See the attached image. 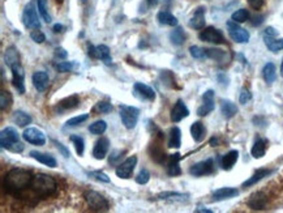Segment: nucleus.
Here are the masks:
<instances>
[{
	"mask_svg": "<svg viewBox=\"0 0 283 213\" xmlns=\"http://www.w3.org/2000/svg\"><path fill=\"white\" fill-rule=\"evenodd\" d=\"M180 160H182L180 153H174V154L169 156V158H167V174L170 176H178L182 174V168L179 165Z\"/></svg>",
	"mask_w": 283,
	"mask_h": 213,
	"instance_id": "5701e85b",
	"label": "nucleus"
},
{
	"mask_svg": "<svg viewBox=\"0 0 283 213\" xmlns=\"http://www.w3.org/2000/svg\"><path fill=\"white\" fill-rule=\"evenodd\" d=\"M12 105V94L8 90H1L0 93V108L1 112H5Z\"/></svg>",
	"mask_w": 283,
	"mask_h": 213,
	"instance_id": "c03bdc74",
	"label": "nucleus"
},
{
	"mask_svg": "<svg viewBox=\"0 0 283 213\" xmlns=\"http://www.w3.org/2000/svg\"><path fill=\"white\" fill-rule=\"evenodd\" d=\"M30 188L38 198H48L54 195L57 190L56 180L47 174H37L33 176L30 183Z\"/></svg>",
	"mask_w": 283,
	"mask_h": 213,
	"instance_id": "f03ea898",
	"label": "nucleus"
},
{
	"mask_svg": "<svg viewBox=\"0 0 283 213\" xmlns=\"http://www.w3.org/2000/svg\"><path fill=\"white\" fill-rule=\"evenodd\" d=\"M263 78L267 84H273L277 78V68L274 63H267L263 68Z\"/></svg>",
	"mask_w": 283,
	"mask_h": 213,
	"instance_id": "e433bc0d",
	"label": "nucleus"
},
{
	"mask_svg": "<svg viewBox=\"0 0 283 213\" xmlns=\"http://www.w3.org/2000/svg\"><path fill=\"white\" fill-rule=\"evenodd\" d=\"M159 78H161L162 84L165 85L166 88H176L175 76L171 71H162L161 74H159Z\"/></svg>",
	"mask_w": 283,
	"mask_h": 213,
	"instance_id": "ea45409f",
	"label": "nucleus"
},
{
	"mask_svg": "<svg viewBox=\"0 0 283 213\" xmlns=\"http://www.w3.org/2000/svg\"><path fill=\"white\" fill-rule=\"evenodd\" d=\"M189 115V108H187V105L184 104L183 100H178L176 104L174 105L171 110V120L174 123L182 122L183 119L187 118Z\"/></svg>",
	"mask_w": 283,
	"mask_h": 213,
	"instance_id": "6ab92c4d",
	"label": "nucleus"
},
{
	"mask_svg": "<svg viewBox=\"0 0 283 213\" xmlns=\"http://www.w3.org/2000/svg\"><path fill=\"white\" fill-rule=\"evenodd\" d=\"M89 176L91 178H95L99 182H105V183H110V176L107 174H105L103 172H99V170H94V172H89Z\"/></svg>",
	"mask_w": 283,
	"mask_h": 213,
	"instance_id": "3c124183",
	"label": "nucleus"
},
{
	"mask_svg": "<svg viewBox=\"0 0 283 213\" xmlns=\"http://www.w3.org/2000/svg\"><path fill=\"white\" fill-rule=\"evenodd\" d=\"M4 62L8 67H12V66L20 63V55H18V50H17L14 46H9V48L5 50L4 52Z\"/></svg>",
	"mask_w": 283,
	"mask_h": 213,
	"instance_id": "72a5a7b5",
	"label": "nucleus"
},
{
	"mask_svg": "<svg viewBox=\"0 0 283 213\" xmlns=\"http://www.w3.org/2000/svg\"><path fill=\"white\" fill-rule=\"evenodd\" d=\"M84 198L86 204L89 206L91 210L95 212H107L110 210V203L102 194L97 191H85Z\"/></svg>",
	"mask_w": 283,
	"mask_h": 213,
	"instance_id": "20e7f679",
	"label": "nucleus"
},
{
	"mask_svg": "<svg viewBox=\"0 0 283 213\" xmlns=\"http://www.w3.org/2000/svg\"><path fill=\"white\" fill-rule=\"evenodd\" d=\"M159 2H161V0H146V3H148L149 7H155Z\"/></svg>",
	"mask_w": 283,
	"mask_h": 213,
	"instance_id": "0e129e2a",
	"label": "nucleus"
},
{
	"mask_svg": "<svg viewBox=\"0 0 283 213\" xmlns=\"http://www.w3.org/2000/svg\"><path fill=\"white\" fill-rule=\"evenodd\" d=\"M37 8L38 12L40 14L42 18H43L46 22H51V16L48 14V6H47V0H37Z\"/></svg>",
	"mask_w": 283,
	"mask_h": 213,
	"instance_id": "79ce46f5",
	"label": "nucleus"
},
{
	"mask_svg": "<svg viewBox=\"0 0 283 213\" xmlns=\"http://www.w3.org/2000/svg\"><path fill=\"white\" fill-rule=\"evenodd\" d=\"M69 140L73 142L74 149H76V152H77L78 156H82L85 152V140L78 135H71L69 136Z\"/></svg>",
	"mask_w": 283,
	"mask_h": 213,
	"instance_id": "37998d69",
	"label": "nucleus"
},
{
	"mask_svg": "<svg viewBox=\"0 0 283 213\" xmlns=\"http://www.w3.org/2000/svg\"><path fill=\"white\" fill-rule=\"evenodd\" d=\"M31 82H33L34 88L37 89L38 92H44L47 89L48 82H50V78H48V74L44 71H37L33 74V78H31Z\"/></svg>",
	"mask_w": 283,
	"mask_h": 213,
	"instance_id": "4be33fe9",
	"label": "nucleus"
},
{
	"mask_svg": "<svg viewBox=\"0 0 283 213\" xmlns=\"http://www.w3.org/2000/svg\"><path fill=\"white\" fill-rule=\"evenodd\" d=\"M189 52L195 59H204L206 58V50L205 48H200V46H191L189 48Z\"/></svg>",
	"mask_w": 283,
	"mask_h": 213,
	"instance_id": "8fccbe9b",
	"label": "nucleus"
},
{
	"mask_svg": "<svg viewBox=\"0 0 283 213\" xmlns=\"http://www.w3.org/2000/svg\"><path fill=\"white\" fill-rule=\"evenodd\" d=\"M22 22H24L25 28H27V29H39L40 28L37 8H35V4L33 2L26 4L24 14H22Z\"/></svg>",
	"mask_w": 283,
	"mask_h": 213,
	"instance_id": "423d86ee",
	"label": "nucleus"
},
{
	"mask_svg": "<svg viewBox=\"0 0 283 213\" xmlns=\"http://www.w3.org/2000/svg\"><path fill=\"white\" fill-rule=\"evenodd\" d=\"M123 154H125V150H112L110 160H108L110 165H115L123 157Z\"/></svg>",
	"mask_w": 283,
	"mask_h": 213,
	"instance_id": "6e6d98bb",
	"label": "nucleus"
},
{
	"mask_svg": "<svg viewBox=\"0 0 283 213\" xmlns=\"http://www.w3.org/2000/svg\"><path fill=\"white\" fill-rule=\"evenodd\" d=\"M30 38L33 40L35 44H43L44 41H46V37H44V34L42 33L40 30H38V29H34L33 32L30 33Z\"/></svg>",
	"mask_w": 283,
	"mask_h": 213,
	"instance_id": "5fc2aeb1",
	"label": "nucleus"
},
{
	"mask_svg": "<svg viewBox=\"0 0 283 213\" xmlns=\"http://www.w3.org/2000/svg\"><path fill=\"white\" fill-rule=\"evenodd\" d=\"M12 119H13L14 124H17L18 127H22V128H25L26 126H29L31 122H33V118H31L30 115L27 114V112H22V110H17V112H14Z\"/></svg>",
	"mask_w": 283,
	"mask_h": 213,
	"instance_id": "2f4dec72",
	"label": "nucleus"
},
{
	"mask_svg": "<svg viewBox=\"0 0 283 213\" xmlns=\"http://www.w3.org/2000/svg\"><path fill=\"white\" fill-rule=\"evenodd\" d=\"M189 26L196 30H201L205 28V7H199L195 10L192 18L189 20Z\"/></svg>",
	"mask_w": 283,
	"mask_h": 213,
	"instance_id": "b1692460",
	"label": "nucleus"
},
{
	"mask_svg": "<svg viewBox=\"0 0 283 213\" xmlns=\"http://www.w3.org/2000/svg\"><path fill=\"white\" fill-rule=\"evenodd\" d=\"M281 76L283 78V60H282V64H281Z\"/></svg>",
	"mask_w": 283,
	"mask_h": 213,
	"instance_id": "774afa93",
	"label": "nucleus"
},
{
	"mask_svg": "<svg viewBox=\"0 0 283 213\" xmlns=\"http://www.w3.org/2000/svg\"><path fill=\"white\" fill-rule=\"evenodd\" d=\"M199 38L204 42H210V44H225V37H223L222 32L217 29V28L208 26L205 28L201 33L199 34Z\"/></svg>",
	"mask_w": 283,
	"mask_h": 213,
	"instance_id": "9b49d317",
	"label": "nucleus"
},
{
	"mask_svg": "<svg viewBox=\"0 0 283 213\" xmlns=\"http://www.w3.org/2000/svg\"><path fill=\"white\" fill-rule=\"evenodd\" d=\"M250 18V12L244 8H240V10H235L231 16V20L238 22V24H242V22H246L247 20Z\"/></svg>",
	"mask_w": 283,
	"mask_h": 213,
	"instance_id": "a18cd8bd",
	"label": "nucleus"
},
{
	"mask_svg": "<svg viewBox=\"0 0 283 213\" xmlns=\"http://www.w3.org/2000/svg\"><path fill=\"white\" fill-rule=\"evenodd\" d=\"M157 199L159 200H169V202H188L189 195L188 194H180V192H172V191H167V192H162L157 195Z\"/></svg>",
	"mask_w": 283,
	"mask_h": 213,
	"instance_id": "473e14b6",
	"label": "nucleus"
},
{
	"mask_svg": "<svg viewBox=\"0 0 283 213\" xmlns=\"http://www.w3.org/2000/svg\"><path fill=\"white\" fill-rule=\"evenodd\" d=\"M206 58H210L216 62H226L229 59V54L226 51L218 50V48H205Z\"/></svg>",
	"mask_w": 283,
	"mask_h": 213,
	"instance_id": "58836bf2",
	"label": "nucleus"
},
{
	"mask_svg": "<svg viewBox=\"0 0 283 213\" xmlns=\"http://www.w3.org/2000/svg\"><path fill=\"white\" fill-rule=\"evenodd\" d=\"M216 108L214 104V90L209 89L202 94V105L197 108V115L199 116H206Z\"/></svg>",
	"mask_w": 283,
	"mask_h": 213,
	"instance_id": "2eb2a0df",
	"label": "nucleus"
},
{
	"mask_svg": "<svg viewBox=\"0 0 283 213\" xmlns=\"http://www.w3.org/2000/svg\"><path fill=\"white\" fill-rule=\"evenodd\" d=\"M210 146H218V139H217V138H212V140H210Z\"/></svg>",
	"mask_w": 283,
	"mask_h": 213,
	"instance_id": "338daca9",
	"label": "nucleus"
},
{
	"mask_svg": "<svg viewBox=\"0 0 283 213\" xmlns=\"http://www.w3.org/2000/svg\"><path fill=\"white\" fill-rule=\"evenodd\" d=\"M264 42H265L268 50H270L272 52H278V51L283 50V38L264 36Z\"/></svg>",
	"mask_w": 283,
	"mask_h": 213,
	"instance_id": "f704fd0d",
	"label": "nucleus"
},
{
	"mask_svg": "<svg viewBox=\"0 0 283 213\" xmlns=\"http://www.w3.org/2000/svg\"><path fill=\"white\" fill-rule=\"evenodd\" d=\"M214 160L208 158L204 160V161H200V162L195 164V165L191 166L189 169V174L193 176H210L214 172Z\"/></svg>",
	"mask_w": 283,
	"mask_h": 213,
	"instance_id": "9d476101",
	"label": "nucleus"
},
{
	"mask_svg": "<svg viewBox=\"0 0 283 213\" xmlns=\"http://www.w3.org/2000/svg\"><path fill=\"white\" fill-rule=\"evenodd\" d=\"M191 135L196 142H201L205 139L206 135V127L202 122H195L191 126Z\"/></svg>",
	"mask_w": 283,
	"mask_h": 213,
	"instance_id": "7c9ffc66",
	"label": "nucleus"
},
{
	"mask_svg": "<svg viewBox=\"0 0 283 213\" xmlns=\"http://www.w3.org/2000/svg\"><path fill=\"white\" fill-rule=\"evenodd\" d=\"M30 157H33V158L35 160V161H38V162L48 166V168H55V166H56V160H55V157L48 154V153H42V152H38V150H31Z\"/></svg>",
	"mask_w": 283,
	"mask_h": 213,
	"instance_id": "cd10ccee",
	"label": "nucleus"
},
{
	"mask_svg": "<svg viewBox=\"0 0 283 213\" xmlns=\"http://www.w3.org/2000/svg\"><path fill=\"white\" fill-rule=\"evenodd\" d=\"M54 144L56 146V148H57V150L63 154V156L65 157V158H69L71 157V152H69V149L67 148L65 146H63L61 142H56V140H54Z\"/></svg>",
	"mask_w": 283,
	"mask_h": 213,
	"instance_id": "4d7b16f0",
	"label": "nucleus"
},
{
	"mask_svg": "<svg viewBox=\"0 0 283 213\" xmlns=\"http://www.w3.org/2000/svg\"><path fill=\"white\" fill-rule=\"evenodd\" d=\"M264 36H270V37H277L278 36V32L274 29V28L269 26L265 29V32H264Z\"/></svg>",
	"mask_w": 283,
	"mask_h": 213,
	"instance_id": "680f3d73",
	"label": "nucleus"
},
{
	"mask_svg": "<svg viewBox=\"0 0 283 213\" xmlns=\"http://www.w3.org/2000/svg\"><path fill=\"white\" fill-rule=\"evenodd\" d=\"M57 72L60 74H67V72H71L74 68V62H60L55 66Z\"/></svg>",
	"mask_w": 283,
	"mask_h": 213,
	"instance_id": "09e8293b",
	"label": "nucleus"
},
{
	"mask_svg": "<svg viewBox=\"0 0 283 213\" xmlns=\"http://www.w3.org/2000/svg\"><path fill=\"white\" fill-rule=\"evenodd\" d=\"M136 165H137V157L131 156L127 160H124L121 164H119L115 172L121 180H129L132 174H133V172H135Z\"/></svg>",
	"mask_w": 283,
	"mask_h": 213,
	"instance_id": "6e6552de",
	"label": "nucleus"
},
{
	"mask_svg": "<svg viewBox=\"0 0 283 213\" xmlns=\"http://www.w3.org/2000/svg\"><path fill=\"white\" fill-rule=\"evenodd\" d=\"M68 56V52L63 48H55V58L57 59H65Z\"/></svg>",
	"mask_w": 283,
	"mask_h": 213,
	"instance_id": "13d9d810",
	"label": "nucleus"
},
{
	"mask_svg": "<svg viewBox=\"0 0 283 213\" xmlns=\"http://www.w3.org/2000/svg\"><path fill=\"white\" fill-rule=\"evenodd\" d=\"M238 112H239V108L233 101H229V100H222L221 101V112L226 119L234 118L238 114Z\"/></svg>",
	"mask_w": 283,
	"mask_h": 213,
	"instance_id": "c85d7f7f",
	"label": "nucleus"
},
{
	"mask_svg": "<svg viewBox=\"0 0 283 213\" xmlns=\"http://www.w3.org/2000/svg\"><path fill=\"white\" fill-rule=\"evenodd\" d=\"M169 148H180L182 146V131L179 127H172L169 132V142H167Z\"/></svg>",
	"mask_w": 283,
	"mask_h": 213,
	"instance_id": "c756f323",
	"label": "nucleus"
},
{
	"mask_svg": "<svg viewBox=\"0 0 283 213\" xmlns=\"http://www.w3.org/2000/svg\"><path fill=\"white\" fill-rule=\"evenodd\" d=\"M268 149V140L264 139V138H259V139L255 142L252 149H251V154L253 156V158H263L265 156Z\"/></svg>",
	"mask_w": 283,
	"mask_h": 213,
	"instance_id": "bb28decb",
	"label": "nucleus"
},
{
	"mask_svg": "<svg viewBox=\"0 0 283 213\" xmlns=\"http://www.w3.org/2000/svg\"><path fill=\"white\" fill-rule=\"evenodd\" d=\"M88 119H89V114L77 115V116H74V118L68 119L67 122H65V127H76V126L82 124L84 122H86Z\"/></svg>",
	"mask_w": 283,
	"mask_h": 213,
	"instance_id": "49530a36",
	"label": "nucleus"
},
{
	"mask_svg": "<svg viewBox=\"0 0 283 213\" xmlns=\"http://www.w3.org/2000/svg\"><path fill=\"white\" fill-rule=\"evenodd\" d=\"M238 160H239V152L233 149V150L227 152L225 156H222V158H221V166H222L223 170L229 172V170H231L235 166Z\"/></svg>",
	"mask_w": 283,
	"mask_h": 213,
	"instance_id": "a878e982",
	"label": "nucleus"
},
{
	"mask_svg": "<svg viewBox=\"0 0 283 213\" xmlns=\"http://www.w3.org/2000/svg\"><path fill=\"white\" fill-rule=\"evenodd\" d=\"M119 115L125 128L132 130L135 128L138 122V116H140V110L135 106L129 105H120L119 106Z\"/></svg>",
	"mask_w": 283,
	"mask_h": 213,
	"instance_id": "39448f33",
	"label": "nucleus"
},
{
	"mask_svg": "<svg viewBox=\"0 0 283 213\" xmlns=\"http://www.w3.org/2000/svg\"><path fill=\"white\" fill-rule=\"evenodd\" d=\"M78 105H80V97H78L77 94H72L69 96V97H65V98L57 102L55 110H56L59 114H61V112H68V110H73V108H78Z\"/></svg>",
	"mask_w": 283,
	"mask_h": 213,
	"instance_id": "a211bd4d",
	"label": "nucleus"
},
{
	"mask_svg": "<svg viewBox=\"0 0 283 213\" xmlns=\"http://www.w3.org/2000/svg\"><path fill=\"white\" fill-rule=\"evenodd\" d=\"M170 41L175 46H182L186 42V33L183 30V28L178 26L170 33Z\"/></svg>",
	"mask_w": 283,
	"mask_h": 213,
	"instance_id": "4c0bfd02",
	"label": "nucleus"
},
{
	"mask_svg": "<svg viewBox=\"0 0 283 213\" xmlns=\"http://www.w3.org/2000/svg\"><path fill=\"white\" fill-rule=\"evenodd\" d=\"M217 78H218V82L221 85H222V86H227V85H229L230 80H229V78H227V76L225 74H218Z\"/></svg>",
	"mask_w": 283,
	"mask_h": 213,
	"instance_id": "bf43d9fd",
	"label": "nucleus"
},
{
	"mask_svg": "<svg viewBox=\"0 0 283 213\" xmlns=\"http://www.w3.org/2000/svg\"><path fill=\"white\" fill-rule=\"evenodd\" d=\"M149 180H150V172L146 169H142L141 172H138L137 176H136V182H137L138 184H146Z\"/></svg>",
	"mask_w": 283,
	"mask_h": 213,
	"instance_id": "603ef678",
	"label": "nucleus"
},
{
	"mask_svg": "<svg viewBox=\"0 0 283 213\" xmlns=\"http://www.w3.org/2000/svg\"><path fill=\"white\" fill-rule=\"evenodd\" d=\"M88 54L93 59H101L107 66H110L112 63L110 48L106 44H99V46H95V48L93 44H88Z\"/></svg>",
	"mask_w": 283,
	"mask_h": 213,
	"instance_id": "1a4fd4ad",
	"label": "nucleus"
},
{
	"mask_svg": "<svg viewBox=\"0 0 283 213\" xmlns=\"http://www.w3.org/2000/svg\"><path fill=\"white\" fill-rule=\"evenodd\" d=\"M0 144H1V148L13 153H21L24 150V144L20 142V135L13 127H7L1 131Z\"/></svg>",
	"mask_w": 283,
	"mask_h": 213,
	"instance_id": "7ed1b4c3",
	"label": "nucleus"
},
{
	"mask_svg": "<svg viewBox=\"0 0 283 213\" xmlns=\"http://www.w3.org/2000/svg\"><path fill=\"white\" fill-rule=\"evenodd\" d=\"M251 100H252V93H251L250 89L243 88L242 92H240V96H239L240 104H242V105H247Z\"/></svg>",
	"mask_w": 283,
	"mask_h": 213,
	"instance_id": "864d4df0",
	"label": "nucleus"
},
{
	"mask_svg": "<svg viewBox=\"0 0 283 213\" xmlns=\"http://www.w3.org/2000/svg\"><path fill=\"white\" fill-rule=\"evenodd\" d=\"M196 212H205V213H212L213 210H208V208H204V206H199L197 210H196Z\"/></svg>",
	"mask_w": 283,
	"mask_h": 213,
	"instance_id": "69168bd1",
	"label": "nucleus"
},
{
	"mask_svg": "<svg viewBox=\"0 0 283 213\" xmlns=\"http://www.w3.org/2000/svg\"><path fill=\"white\" fill-rule=\"evenodd\" d=\"M94 112H99V114H108V112H112V105L107 101H99L95 105Z\"/></svg>",
	"mask_w": 283,
	"mask_h": 213,
	"instance_id": "de8ad7c7",
	"label": "nucleus"
},
{
	"mask_svg": "<svg viewBox=\"0 0 283 213\" xmlns=\"http://www.w3.org/2000/svg\"><path fill=\"white\" fill-rule=\"evenodd\" d=\"M31 180L33 176L30 172L16 168V169L9 170L4 176V190L10 195H18L27 187H30Z\"/></svg>",
	"mask_w": 283,
	"mask_h": 213,
	"instance_id": "f257e3e1",
	"label": "nucleus"
},
{
	"mask_svg": "<svg viewBox=\"0 0 283 213\" xmlns=\"http://www.w3.org/2000/svg\"><path fill=\"white\" fill-rule=\"evenodd\" d=\"M248 206L253 210H263L268 206V196L263 191H256L251 195V198L247 202Z\"/></svg>",
	"mask_w": 283,
	"mask_h": 213,
	"instance_id": "f3484780",
	"label": "nucleus"
},
{
	"mask_svg": "<svg viewBox=\"0 0 283 213\" xmlns=\"http://www.w3.org/2000/svg\"><path fill=\"white\" fill-rule=\"evenodd\" d=\"M239 195V190L235 187H222L213 192V202H223V200L233 199Z\"/></svg>",
	"mask_w": 283,
	"mask_h": 213,
	"instance_id": "aec40b11",
	"label": "nucleus"
},
{
	"mask_svg": "<svg viewBox=\"0 0 283 213\" xmlns=\"http://www.w3.org/2000/svg\"><path fill=\"white\" fill-rule=\"evenodd\" d=\"M273 172H274V170H272V169H259V170H256L252 176H250V178H248L246 182L243 183V187H244V188H247V187L255 186V184H256V183H259L260 180H263L264 178H267V176H269L270 174H273Z\"/></svg>",
	"mask_w": 283,
	"mask_h": 213,
	"instance_id": "393cba45",
	"label": "nucleus"
},
{
	"mask_svg": "<svg viewBox=\"0 0 283 213\" xmlns=\"http://www.w3.org/2000/svg\"><path fill=\"white\" fill-rule=\"evenodd\" d=\"M10 71H12V84H13L14 89H16L20 94H24L25 93V72L24 68L20 63L12 66L10 67Z\"/></svg>",
	"mask_w": 283,
	"mask_h": 213,
	"instance_id": "ddd939ff",
	"label": "nucleus"
},
{
	"mask_svg": "<svg viewBox=\"0 0 283 213\" xmlns=\"http://www.w3.org/2000/svg\"><path fill=\"white\" fill-rule=\"evenodd\" d=\"M248 3H250V6L253 10H257L264 6V0H248Z\"/></svg>",
	"mask_w": 283,
	"mask_h": 213,
	"instance_id": "052dcab7",
	"label": "nucleus"
},
{
	"mask_svg": "<svg viewBox=\"0 0 283 213\" xmlns=\"http://www.w3.org/2000/svg\"><path fill=\"white\" fill-rule=\"evenodd\" d=\"M108 149H110V140L105 136H102L101 139H98L97 142H95L94 149H93V156H94L95 160H103L106 156H107Z\"/></svg>",
	"mask_w": 283,
	"mask_h": 213,
	"instance_id": "412c9836",
	"label": "nucleus"
},
{
	"mask_svg": "<svg viewBox=\"0 0 283 213\" xmlns=\"http://www.w3.org/2000/svg\"><path fill=\"white\" fill-rule=\"evenodd\" d=\"M157 20L161 25H167V26H176L178 25V18L169 10H161L157 14Z\"/></svg>",
	"mask_w": 283,
	"mask_h": 213,
	"instance_id": "c9c22d12",
	"label": "nucleus"
},
{
	"mask_svg": "<svg viewBox=\"0 0 283 213\" xmlns=\"http://www.w3.org/2000/svg\"><path fill=\"white\" fill-rule=\"evenodd\" d=\"M52 30H54V33H61V32L64 30V26L61 24H55L54 28H52Z\"/></svg>",
	"mask_w": 283,
	"mask_h": 213,
	"instance_id": "e2e57ef3",
	"label": "nucleus"
},
{
	"mask_svg": "<svg viewBox=\"0 0 283 213\" xmlns=\"http://www.w3.org/2000/svg\"><path fill=\"white\" fill-rule=\"evenodd\" d=\"M88 130L91 135H103L107 130V123L105 120H97V122L89 126Z\"/></svg>",
	"mask_w": 283,
	"mask_h": 213,
	"instance_id": "a19ab883",
	"label": "nucleus"
},
{
	"mask_svg": "<svg viewBox=\"0 0 283 213\" xmlns=\"http://www.w3.org/2000/svg\"><path fill=\"white\" fill-rule=\"evenodd\" d=\"M162 139H163V134L159 132L158 139L155 140V142H153L152 146H150V157H152L153 161L157 164H163L166 160L169 158V157L165 154V150L161 148Z\"/></svg>",
	"mask_w": 283,
	"mask_h": 213,
	"instance_id": "dca6fc26",
	"label": "nucleus"
},
{
	"mask_svg": "<svg viewBox=\"0 0 283 213\" xmlns=\"http://www.w3.org/2000/svg\"><path fill=\"white\" fill-rule=\"evenodd\" d=\"M227 30H229L230 37L233 38V41H235L236 44H247L250 41V33L244 29V28L240 26L238 22L235 21H227Z\"/></svg>",
	"mask_w": 283,
	"mask_h": 213,
	"instance_id": "0eeeda50",
	"label": "nucleus"
},
{
	"mask_svg": "<svg viewBox=\"0 0 283 213\" xmlns=\"http://www.w3.org/2000/svg\"><path fill=\"white\" fill-rule=\"evenodd\" d=\"M133 96L142 102H153L155 100V90L149 85L136 82L133 85Z\"/></svg>",
	"mask_w": 283,
	"mask_h": 213,
	"instance_id": "f8f14e48",
	"label": "nucleus"
},
{
	"mask_svg": "<svg viewBox=\"0 0 283 213\" xmlns=\"http://www.w3.org/2000/svg\"><path fill=\"white\" fill-rule=\"evenodd\" d=\"M22 139L29 144H33V146H40L46 144V136H44L43 132L38 128H34V127L25 128L24 134H22Z\"/></svg>",
	"mask_w": 283,
	"mask_h": 213,
	"instance_id": "4468645a",
	"label": "nucleus"
}]
</instances>
